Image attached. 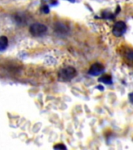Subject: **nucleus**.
<instances>
[{
  "label": "nucleus",
  "instance_id": "4",
  "mask_svg": "<svg viewBox=\"0 0 133 150\" xmlns=\"http://www.w3.org/2000/svg\"><path fill=\"white\" fill-rule=\"evenodd\" d=\"M104 71V67L101 63H96L91 66L89 70V74L92 76H97L101 74Z\"/></svg>",
  "mask_w": 133,
  "mask_h": 150
},
{
  "label": "nucleus",
  "instance_id": "12",
  "mask_svg": "<svg viewBox=\"0 0 133 150\" xmlns=\"http://www.w3.org/2000/svg\"><path fill=\"white\" fill-rule=\"evenodd\" d=\"M68 1H70V2H75V0H68Z\"/></svg>",
  "mask_w": 133,
  "mask_h": 150
},
{
  "label": "nucleus",
  "instance_id": "11",
  "mask_svg": "<svg viewBox=\"0 0 133 150\" xmlns=\"http://www.w3.org/2000/svg\"><path fill=\"white\" fill-rule=\"evenodd\" d=\"M129 98H130V100H131L132 103H133V92L129 95Z\"/></svg>",
  "mask_w": 133,
  "mask_h": 150
},
{
  "label": "nucleus",
  "instance_id": "7",
  "mask_svg": "<svg viewBox=\"0 0 133 150\" xmlns=\"http://www.w3.org/2000/svg\"><path fill=\"white\" fill-rule=\"evenodd\" d=\"M99 81L103 82V83L107 84H112V78H111V77H110V75L105 74L103 75V76H101V77L99 78Z\"/></svg>",
  "mask_w": 133,
  "mask_h": 150
},
{
  "label": "nucleus",
  "instance_id": "5",
  "mask_svg": "<svg viewBox=\"0 0 133 150\" xmlns=\"http://www.w3.org/2000/svg\"><path fill=\"white\" fill-rule=\"evenodd\" d=\"M9 41L6 36H1L0 37V52L5 51L8 47Z\"/></svg>",
  "mask_w": 133,
  "mask_h": 150
},
{
  "label": "nucleus",
  "instance_id": "8",
  "mask_svg": "<svg viewBox=\"0 0 133 150\" xmlns=\"http://www.w3.org/2000/svg\"><path fill=\"white\" fill-rule=\"evenodd\" d=\"M125 56L129 59L133 61V49H128L125 52Z\"/></svg>",
  "mask_w": 133,
  "mask_h": 150
},
{
  "label": "nucleus",
  "instance_id": "10",
  "mask_svg": "<svg viewBox=\"0 0 133 150\" xmlns=\"http://www.w3.org/2000/svg\"><path fill=\"white\" fill-rule=\"evenodd\" d=\"M43 9V12H44V13H48L49 12V9L47 6H44V7H43V9Z\"/></svg>",
  "mask_w": 133,
  "mask_h": 150
},
{
  "label": "nucleus",
  "instance_id": "2",
  "mask_svg": "<svg viewBox=\"0 0 133 150\" xmlns=\"http://www.w3.org/2000/svg\"><path fill=\"white\" fill-rule=\"evenodd\" d=\"M29 31L34 37H41L46 33L47 27L43 23H32L29 28Z\"/></svg>",
  "mask_w": 133,
  "mask_h": 150
},
{
  "label": "nucleus",
  "instance_id": "9",
  "mask_svg": "<svg viewBox=\"0 0 133 150\" xmlns=\"http://www.w3.org/2000/svg\"><path fill=\"white\" fill-rule=\"evenodd\" d=\"M53 148L55 149H67V147H66L63 144H58V145H56Z\"/></svg>",
  "mask_w": 133,
  "mask_h": 150
},
{
  "label": "nucleus",
  "instance_id": "6",
  "mask_svg": "<svg viewBox=\"0 0 133 150\" xmlns=\"http://www.w3.org/2000/svg\"><path fill=\"white\" fill-rule=\"evenodd\" d=\"M55 30H56V32L63 35V34H66V33L68 32V28L64 24L57 23L56 25H55Z\"/></svg>",
  "mask_w": 133,
  "mask_h": 150
},
{
  "label": "nucleus",
  "instance_id": "1",
  "mask_svg": "<svg viewBox=\"0 0 133 150\" xmlns=\"http://www.w3.org/2000/svg\"><path fill=\"white\" fill-rule=\"evenodd\" d=\"M76 75H77V71L72 67L62 68L58 73L59 78L63 81H69L72 80Z\"/></svg>",
  "mask_w": 133,
  "mask_h": 150
},
{
  "label": "nucleus",
  "instance_id": "3",
  "mask_svg": "<svg viewBox=\"0 0 133 150\" xmlns=\"http://www.w3.org/2000/svg\"><path fill=\"white\" fill-rule=\"evenodd\" d=\"M127 29L126 24L123 21H117L116 22L113 28V34L116 37H120L125 33Z\"/></svg>",
  "mask_w": 133,
  "mask_h": 150
}]
</instances>
